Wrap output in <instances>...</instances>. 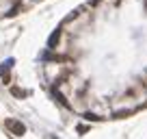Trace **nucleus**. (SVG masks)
Segmentation results:
<instances>
[{
    "label": "nucleus",
    "instance_id": "obj_1",
    "mask_svg": "<svg viewBox=\"0 0 147 139\" xmlns=\"http://www.w3.org/2000/svg\"><path fill=\"white\" fill-rule=\"evenodd\" d=\"M7 126H9V128L13 130L15 135H24V133H26V126H24L22 122H15V120H13V122H9Z\"/></svg>",
    "mask_w": 147,
    "mask_h": 139
},
{
    "label": "nucleus",
    "instance_id": "obj_2",
    "mask_svg": "<svg viewBox=\"0 0 147 139\" xmlns=\"http://www.w3.org/2000/svg\"><path fill=\"white\" fill-rule=\"evenodd\" d=\"M13 93H15V96H28V91H22V89H13Z\"/></svg>",
    "mask_w": 147,
    "mask_h": 139
}]
</instances>
